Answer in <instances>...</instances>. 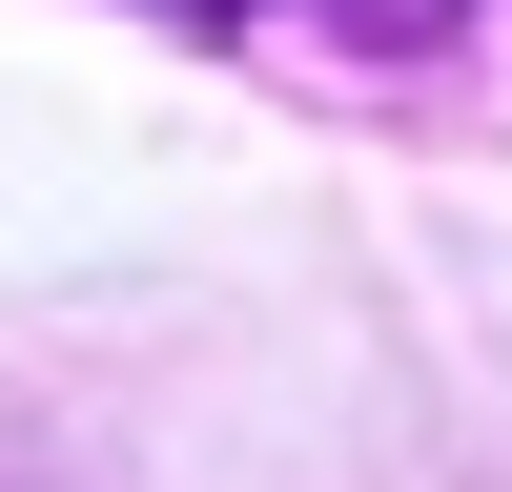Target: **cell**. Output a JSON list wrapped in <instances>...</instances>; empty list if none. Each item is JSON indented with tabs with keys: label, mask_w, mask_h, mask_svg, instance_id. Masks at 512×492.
Returning <instances> with one entry per match:
<instances>
[{
	"label": "cell",
	"mask_w": 512,
	"mask_h": 492,
	"mask_svg": "<svg viewBox=\"0 0 512 492\" xmlns=\"http://www.w3.org/2000/svg\"><path fill=\"white\" fill-rule=\"evenodd\" d=\"M205 41H267V62H451L492 0H185Z\"/></svg>",
	"instance_id": "cell-1"
}]
</instances>
